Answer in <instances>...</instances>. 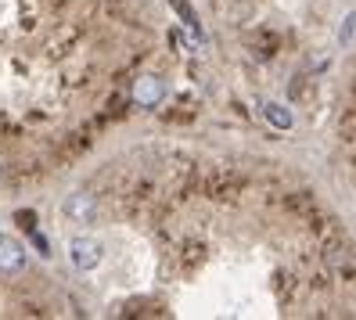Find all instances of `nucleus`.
<instances>
[{
    "instance_id": "obj_1",
    "label": "nucleus",
    "mask_w": 356,
    "mask_h": 320,
    "mask_svg": "<svg viewBox=\"0 0 356 320\" xmlns=\"http://www.w3.org/2000/svg\"><path fill=\"white\" fill-rule=\"evenodd\" d=\"M69 259H72L76 270L90 273V270H97L104 263V245L97 238H72L69 241Z\"/></svg>"
},
{
    "instance_id": "obj_2",
    "label": "nucleus",
    "mask_w": 356,
    "mask_h": 320,
    "mask_svg": "<svg viewBox=\"0 0 356 320\" xmlns=\"http://www.w3.org/2000/svg\"><path fill=\"white\" fill-rule=\"evenodd\" d=\"M61 212H65L72 223H83V227H87V223L97 220V202H94V195H87V191H76V195L65 198Z\"/></svg>"
},
{
    "instance_id": "obj_3",
    "label": "nucleus",
    "mask_w": 356,
    "mask_h": 320,
    "mask_svg": "<svg viewBox=\"0 0 356 320\" xmlns=\"http://www.w3.org/2000/svg\"><path fill=\"white\" fill-rule=\"evenodd\" d=\"M162 97H165V79L162 76H140L134 83V101L140 109H155V104H162Z\"/></svg>"
},
{
    "instance_id": "obj_4",
    "label": "nucleus",
    "mask_w": 356,
    "mask_h": 320,
    "mask_svg": "<svg viewBox=\"0 0 356 320\" xmlns=\"http://www.w3.org/2000/svg\"><path fill=\"white\" fill-rule=\"evenodd\" d=\"M26 266V248L11 234H0V273H18Z\"/></svg>"
},
{
    "instance_id": "obj_5",
    "label": "nucleus",
    "mask_w": 356,
    "mask_h": 320,
    "mask_svg": "<svg viewBox=\"0 0 356 320\" xmlns=\"http://www.w3.org/2000/svg\"><path fill=\"white\" fill-rule=\"evenodd\" d=\"M263 119H266L270 126H277V130H291V112L284 109L281 101H266V104H263Z\"/></svg>"
},
{
    "instance_id": "obj_6",
    "label": "nucleus",
    "mask_w": 356,
    "mask_h": 320,
    "mask_svg": "<svg viewBox=\"0 0 356 320\" xmlns=\"http://www.w3.org/2000/svg\"><path fill=\"white\" fill-rule=\"evenodd\" d=\"M170 4H173V11L184 18L187 29H191V33H202V22H198V15L191 11V4H187V0H170Z\"/></svg>"
},
{
    "instance_id": "obj_7",
    "label": "nucleus",
    "mask_w": 356,
    "mask_h": 320,
    "mask_svg": "<svg viewBox=\"0 0 356 320\" xmlns=\"http://www.w3.org/2000/svg\"><path fill=\"white\" fill-rule=\"evenodd\" d=\"M353 36H356V11L346 15V22H342V29H339V40H342V44H353Z\"/></svg>"
}]
</instances>
